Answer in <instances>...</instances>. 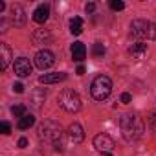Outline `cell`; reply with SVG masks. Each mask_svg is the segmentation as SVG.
Here are the masks:
<instances>
[{
	"label": "cell",
	"instance_id": "obj_18",
	"mask_svg": "<svg viewBox=\"0 0 156 156\" xmlns=\"http://www.w3.org/2000/svg\"><path fill=\"white\" fill-rule=\"evenodd\" d=\"M70 31L73 35H81L83 33V19L81 17H73L70 20Z\"/></svg>",
	"mask_w": 156,
	"mask_h": 156
},
{
	"label": "cell",
	"instance_id": "obj_20",
	"mask_svg": "<svg viewBox=\"0 0 156 156\" xmlns=\"http://www.w3.org/2000/svg\"><path fill=\"white\" fill-rule=\"evenodd\" d=\"M92 53H94V57H103L105 55V46L101 42H96L92 46Z\"/></svg>",
	"mask_w": 156,
	"mask_h": 156
},
{
	"label": "cell",
	"instance_id": "obj_26",
	"mask_svg": "<svg viewBox=\"0 0 156 156\" xmlns=\"http://www.w3.org/2000/svg\"><path fill=\"white\" fill-rule=\"evenodd\" d=\"M85 11H87V13H94V11H96V4H94V2H88V4L85 6Z\"/></svg>",
	"mask_w": 156,
	"mask_h": 156
},
{
	"label": "cell",
	"instance_id": "obj_15",
	"mask_svg": "<svg viewBox=\"0 0 156 156\" xmlns=\"http://www.w3.org/2000/svg\"><path fill=\"white\" fill-rule=\"evenodd\" d=\"M11 61V50L8 44H0V70H6Z\"/></svg>",
	"mask_w": 156,
	"mask_h": 156
},
{
	"label": "cell",
	"instance_id": "obj_24",
	"mask_svg": "<svg viewBox=\"0 0 156 156\" xmlns=\"http://www.w3.org/2000/svg\"><path fill=\"white\" fill-rule=\"evenodd\" d=\"M0 130H2V134H11V125L8 123V121H2V123H0Z\"/></svg>",
	"mask_w": 156,
	"mask_h": 156
},
{
	"label": "cell",
	"instance_id": "obj_27",
	"mask_svg": "<svg viewBox=\"0 0 156 156\" xmlns=\"http://www.w3.org/2000/svg\"><path fill=\"white\" fill-rule=\"evenodd\" d=\"M13 90H15L17 94H22V92H24V85H22V83H15V85H13Z\"/></svg>",
	"mask_w": 156,
	"mask_h": 156
},
{
	"label": "cell",
	"instance_id": "obj_9",
	"mask_svg": "<svg viewBox=\"0 0 156 156\" xmlns=\"http://www.w3.org/2000/svg\"><path fill=\"white\" fill-rule=\"evenodd\" d=\"M11 24L15 28H22L26 24V15H24V9L20 4H13L11 6Z\"/></svg>",
	"mask_w": 156,
	"mask_h": 156
},
{
	"label": "cell",
	"instance_id": "obj_30",
	"mask_svg": "<svg viewBox=\"0 0 156 156\" xmlns=\"http://www.w3.org/2000/svg\"><path fill=\"white\" fill-rule=\"evenodd\" d=\"M103 156H112V154H110V152H107V154H103Z\"/></svg>",
	"mask_w": 156,
	"mask_h": 156
},
{
	"label": "cell",
	"instance_id": "obj_6",
	"mask_svg": "<svg viewBox=\"0 0 156 156\" xmlns=\"http://www.w3.org/2000/svg\"><path fill=\"white\" fill-rule=\"evenodd\" d=\"M55 62V55L50 51V50H41L37 51L35 55V66L41 68V70H46V68H51Z\"/></svg>",
	"mask_w": 156,
	"mask_h": 156
},
{
	"label": "cell",
	"instance_id": "obj_16",
	"mask_svg": "<svg viewBox=\"0 0 156 156\" xmlns=\"http://www.w3.org/2000/svg\"><path fill=\"white\" fill-rule=\"evenodd\" d=\"M33 42L35 44H48V42H51V33L48 30H35L33 31Z\"/></svg>",
	"mask_w": 156,
	"mask_h": 156
},
{
	"label": "cell",
	"instance_id": "obj_29",
	"mask_svg": "<svg viewBox=\"0 0 156 156\" xmlns=\"http://www.w3.org/2000/svg\"><path fill=\"white\" fill-rule=\"evenodd\" d=\"M75 73H77V75H83V73H85V66H77Z\"/></svg>",
	"mask_w": 156,
	"mask_h": 156
},
{
	"label": "cell",
	"instance_id": "obj_5",
	"mask_svg": "<svg viewBox=\"0 0 156 156\" xmlns=\"http://www.w3.org/2000/svg\"><path fill=\"white\" fill-rule=\"evenodd\" d=\"M59 105L66 112H72V114L73 112H79L81 110V98L77 96V92L66 88V90H62L59 94Z\"/></svg>",
	"mask_w": 156,
	"mask_h": 156
},
{
	"label": "cell",
	"instance_id": "obj_3",
	"mask_svg": "<svg viewBox=\"0 0 156 156\" xmlns=\"http://www.w3.org/2000/svg\"><path fill=\"white\" fill-rule=\"evenodd\" d=\"M130 31L138 39L156 41V22H151V20H145V19H136L130 24Z\"/></svg>",
	"mask_w": 156,
	"mask_h": 156
},
{
	"label": "cell",
	"instance_id": "obj_8",
	"mask_svg": "<svg viewBox=\"0 0 156 156\" xmlns=\"http://www.w3.org/2000/svg\"><path fill=\"white\" fill-rule=\"evenodd\" d=\"M13 68H15V73H17L19 77H28V75L31 73V70H33L30 59H26V57H19V59L15 61Z\"/></svg>",
	"mask_w": 156,
	"mask_h": 156
},
{
	"label": "cell",
	"instance_id": "obj_22",
	"mask_svg": "<svg viewBox=\"0 0 156 156\" xmlns=\"http://www.w3.org/2000/svg\"><path fill=\"white\" fill-rule=\"evenodd\" d=\"M125 8V4L121 2V0H112L110 2V9H114V11H121Z\"/></svg>",
	"mask_w": 156,
	"mask_h": 156
},
{
	"label": "cell",
	"instance_id": "obj_19",
	"mask_svg": "<svg viewBox=\"0 0 156 156\" xmlns=\"http://www.w3.org/2000/svg\"><path fill=\"white\" fill-rule=\"evenodd\" d=\"M33 123H35V116H33V114H26V116H22V118L19 119V129H20V130H26V129H30Z\"/></svg>",
	"mask_w": 156,
	"mask_h": 156
},
{
	"label": "cell",
	"instance_id": "obj_7",
	"mask_svg": "<svg viewBox=\"0 0 156 156\" xmlns=\"http://www.w3.org/2000/svg\"><path fill=\"white\" fill-rule=\"evenodd\" d=\"M94 147H96L99 152L107 154V152H110V151L114 149V140H112L108 134H98V136L94 138Z\"/></svg>",
	"mask_w": 156,
	"mask_h": 156
},
{
	"label": "cell",
	"instance_id": "obj_2",
	"mask_svg": "<svg viewBox=\"0 0 156 156\" xmlns=\"http://www.w3.org/2000/svg\"><path fill=\"white\" fill-rule=\"evenodd\" d=\"M37 136L44 143H57L59 140H62V127H61V123H57L53 119H46L39 125Z\"/></svg>",
	"mask_w": 156,
	"mask_h": 156
},
{
	"label": "cell",
	"instance_id": "obj_28",
	"mask_svg": "<svg viewBox=\"0 0 156 156\" xmlns=\"http://www.w3.org/2000/svg\"><path fill=\"white\" fill-rule=\"evenodd\" d=\"M26 145H28V140H26V138H20V140H19V147H20V149H24Z\"/></svg>",
	"mask_w": 156,
	"mask_h": 156
},
{
	"label": "cell",
	"instance_id": "obj_23",
	"mask_svg": "<svg viewBox=\"0 0 156 156\" xmlns=\"http://www.w3.org/2000/svg\"><path fill=\"white\" fill-rule=\"evenodd\" d=\"M149 125H151V129L156 132V110H152V112L149 114Z\"/></svg>",
	"mask_w": 156,
	"mask_h": 156
},
{
	"label": "cell",
	"instance_id": "obj_21",
	"mask_svg": "<svg viewBox=\"0 0 156 156\" xmlns=\"http://www.w3.org/2000/svg\"><path fill=\"white\" fill-rule=\"evenodd\" d=\"M11 112H13V116H15V118H19V119H20L22 116H26V107H24V105H15V107L11 108Z\"/></svg>",
	"mask_w": 156,
	"mask_h": 156
},
{
	"label": "cell",
	"instance_id": "obj_1",
	"mask_svg": "<svg viewBox=\"0 0 156 156\" xmlns=\"http://www.w3.org/2000/svg\"><path fill=\"white\" fill-rule=\"evenodd\" d=\"M119 129H121V134L127 141H136L143 136V121L141 118H138L136 114H123L119 118Z\"/></svg>",
	"mask_w": 156,
	"mask_h": 156
},
{
	"label": "cell",
	"instance_id": "obj_10",
	"mask_svg": "<svg viewBox=\"0 0 156 156\" xmlns=\"http://www.w3.org/2000/svg\"><path fill=\"white\" fill-rule=\"evenodd\" d=\"M68 140L73 141V143H81V141L85 140V130H83V127H81L79 123L73 121V123L68 127Z\"/></svg>",
	"mask_w": 156,
	"mask_h": 156
},
{
	"label": "cell",
	"instance_id": "obj_14",
	"mask_svg": "<svg viewBox=\"0 0 156 156\" xmlns=\"http://www.w3.org/2000/svg\"><path fill=\"white\" fill-rule=\"evenodd\" d=\"M48 17H50V8H48L46 4H41V6L33 11V20H35L37 24H44V22L48 20Z\"/></svg>",
	"mask_w": 156,
	"mask_h": 156
},
{
	"label": "cell",
	"instance_id": "obj_13",
	"mask_svg": "<svg viewBox=\"0 0 156 156\" xmlns=\"http://www.w3.org/2000/svg\"><path fill=\"white\" fill-rule=\"evenodd\" d=\"M129 55L136 61H141L145 55H147V44L143 42H134L130 48H129Z\"/></svg>",
	"mask_w": 156,
	"mask_h": 156
},
{
	"label": "cell",
	"instance_id": "obj_17",
	"mask_svg": "<svg viewBox=\"0 0 156 156\" xmlns=\"http://www.w3.org/2000/svg\"><path fill=\"white\" fill-rule=\"evenodd\" d=\"M44 99H46V90L44 88H35L30 96V101H31L33 107H41L44 103Z\"/></svg>",
	"mask_w": 156,
	"mask_h": 156
},
{
	"label": "cell",
	"instance_id": "obj_11",
	"mask_svg": "<svg viewBox=\"0 0 156 156\" xmlns=\"http://www.w3.org/2000/svg\"><path fill=\"white\" fill-rule=\"evenodd\" d=\"M66 79V73L64 72H55V73H44L39 77V83L41 85H55Z\"/></svg>",
	"mask_w": 156,
	"mask_h": 156
},
{
	"label": "cell",
	"instance_id": "obj_25",
	"mask_svg": "<svg viewBox=\"0 0 156 156\" xmlns=\"http://www.w3.org/2000/svg\"><path fill=\"white\" fill-rule=\"evenodd\" d=\"M130 101H132V96H130L129 92H123V94H121V103H125V105H129Z\"/></svg>",
	"mask_w": 156,
	"mask_h": 156
},
{
	"label": "cell",
	"instance_id": "obj_12",
	"mask_svg": "<svg viewBox=\"0 0 156 156\" xmlns=\"http://www.w3.org/2000/svg\"><path fill=\"white\" fill-rule=\"evenodd\" d=\"M72 59L77 61V62H81V61L87 59V46H85L83 42L77 41V42L72 44Z\"/></svg>",
	"mask_w": 156,
	"mask_h": 156
},
{
	"label": "cell",
	"instance_id": "obj_4",
	"mask_svg": "<svg viewBox=\"0 0 156 156\" xmlns=\"http://www.w3.org/2000/svg\"><path fill=\"white\" fill-rule=\"evenodd\" d=\"M110 92H112V81H110V77H107V75H98L96 79L92 81V85H90V94L98 101L107 99L110 96Z\"/></svg>",
	"mask_w": 156,
	"mask_h": 156
}]
</instances>
